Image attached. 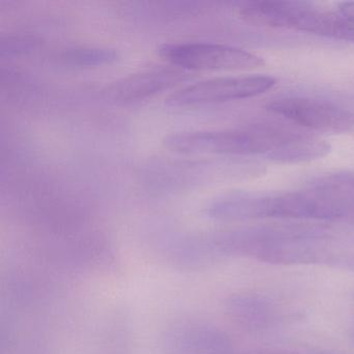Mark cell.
Returning <instances> with one entry per match:
<instances>
[{
	"label": "cell",
	"mask_w": 354,
	"mask_h": 354,
	"mask_svg": "<svg viewBox=\"0 0 354 354\" xmlns=\"http://www.w3.org/2000/svg\"><path fill=\"white\" fill-rule=\"evenodd\" d=\"M339 13L349 24L354 26V1H345L339 5Z\"/></svg>",
	"instance_id": "cell-13"
},
{
	"label": "cell",
	"mask_w": 354,
	"mask_h": 354,
	"mask_svg": "<svg viewBox=\"0 0 354 354\" xmlns=\"http://www.w3.org/2000/svg\"><path fill=\"white\" fill-rule=\"evenodd\" d=\"M206 215L219 221L264 218L339 221L353 218L354 198L339 187L329 185L269 196L227 194L213 201L207 207Z\"/></svg>",
	"instance_id": "cell-1"
},
{
	"label": "cell",
	"mask_w": 354,
	"mask_h": 354,
	"mask_svg": "<svg viewBox=\"0 0 354 354\" xmlns=\"http://www.w3.org/2000/svg\"><path fill=\"white\" fill-rule=\"evenodd\" d=\"M158 53L184 71H236L264 65V59L254 53L214 43H169L161 45Z\"/></svg>",
	"instance_id": "cell-4"
},
{
	"label": "cell",
	"mask_w": 354,
	"mask_h": 354,
	"mask_svg": "<svg viewBox=\"0 0 354 354\" xmlns=\"http://www.w3.org/2000/svg\"><path fill=\"white\" fill-rule=\"evenodd\" d=\"M167 345L176 354H235L230 337L215 327L183 324L169 331Z\"/></svg>",
	"instance_id": "cell-8"
},
{
	"label": "cell",
	"mask_w": 354,
	"mask_h": 354,
	"mask_svg": "<svg viewBox=\"0 0 354 354\" xmlns=\"http://www.w3.org/2000/svg\"><path fill=\"white\" fill-rule=\"evenodd\" d=\"M315 354H329V353H315Z\"/></svg>",
	"instance_id": "cell-16"
},
{
	"label": "cell",
	"mask_w": 354,
	"mask_h": 354,
	"mask_svg": "<svg viewBox=\"0 0 354 354\" xmlns=\"http://www.w3.org/2000/svg\"><path fill=\"white\" fill-rule=\"evenodd\" d=\"M349 339L350 341L352 342V344L354 345V323L353 325H352L351 327H350L349 329Z\"/></svg>",
	"instance_id": "cell-15"
},
{
	"label": "cell",
	"mask_w": 354,
	"mask_h": 354,
	"mask_svg": "<svg viewBox=\"0 0 354 354\" xmlns=\"http://www.w3.org/2000/svg\"><path fill=\"white\" fill-rule=\"evenodd\" d=\"M119 57V53L109 47L75 46L59 51L55 59L69 69H91L115 64Z\"/></svg>",
	"instance_id": "cell-10"
},
{
	"label": "cell",
	"mask_w": 354,
	"mask_h": 354,
	"mask_svg": "<svg viewBox=\"0 0 354 354\" xmlns=\"http://www.w3.org/2000/svg\"><path fill=\"white\" fill-rule=\"evenodd\" d=\"M285 129L252 125L233 129L174 132L165 136L163 145L184 155H231L262 156L271 161L279 150Z\"/></svg>",
	"instance_id": "cell-2"
},
{
	"label": "cell",
	"mask_w": 354,
	"mask_h": 354,
	"mask_svg": "<svg viewBox=\"0 0 354 354\" xmlns=\"http://www.w3.org/2000/svg\"><path fill=\"white\" fill-rule=\"evenodd\" d=\"M240 17L257 26L288 28L339 40H354V26L342 16L291 1H248L239 5Z\"/></svg>",
	"instance_id": "cell-3"
},
{
	"label": "cell",
	"mask_w": 354,
	"mask_h": 354,
	"mask_svg": "<svg viewBox=\"0 0 354 354\" xmlns=\"http://www.w3.org/2000/svg\"><path fill=\"white\" fill-rule=\"evenodd\" d=\"M277 84L271 76H225L196 82L182 88L167 99L173 107L214 104L252 98L264 94Z\"/></svg>",
	"instance_id": "cell-5"
},
{
	"label": "cell",
	"mask_w": 354,
	"mask_h": 354,
	"mask_svg": "<svg viewBox=\"0 0 354 354\" xmlns=\"http://www.w3.org/2000/svg\"><path fill=\"white\" fill-rule=\"evenodd\" d=\"M187 77L184 70L173 66L151 68L113 82L105 94L115 104H132L169 90Z\"/></svg>",
	"instance_id": "cell-7"
},
{
	"label": "cell",
	"mask_w": 354,
	"mask_h": 354,
	"mask_svg": "<svg viewBox=\"0 0 354 354\" xmlns=\"http://www.w3.org/2000/svg\"><path fill=\"white\" fill-rule=\"evenodd\" d=\"M267 109L297 125L317 131L343 133L350 131L354 126L351 113L317 99L287 97L269 103Z\"/></svg>",
	"instance_id": "cell-6"
},
{
	"label": "cell",
	"mask_w": 354,
	"mask_h": 354,
	"mask_svg": "<svg viewBox=\"0 0 354 354\" xmlns=\"http://www.w3.org/2000/svg\"><path fill=\"white\" fill-rule=\"evenodd\" d=\"M319 185L335 186V187H347L354 190V171H343L335 174L322 180Z\"/></svg>",
	"instance_id": "cell-12"
},
{
	"label": "cell",
	"mask_w": 354,
	"mask_h": 354,
	"mask_svg": "<svg viewBox=\"0 0 354 354\" xmlns=\"http://www.w3.org/2000/svg\"><path fill=\"white\" fill-rule=\"evenodd\" d=\"M225 310L236 325L250 333L267 330L277 321L274 304L254 292L234 294L227 300Z\"/></svg>",
	"instance_id": "cell-9"
},
{
	"label": "cell",
	"mask_w": 354,
	"mask_h": 354,
	"mask_svg": "<svg viewBox=\"0 0 354 354\" xmlns=\"http://www.w3.org/2000/svg\"><path fill=\"white\" fill-rule=\"evenodd\" d=\"M37 41L28 37H8L1 41V53L5 55H26L37 47Z\"/></svg>",
	"instance_id": "cell-11"
},
{
	"label": "cell",
	"mask_w": 354,
	"mask_h": 354,
	"mask_svg": "<svg viewBox=\"0 0 354 354\" xmlns=\"http://www.w3.org/2000/svg\"><path fill=\"white\" fill-rule=\"evenodd\" d=\"M241 354H300L298 352L289 351V350L277 349V348H254L246 350Z\"/></svg>",
	"instance_id": "cell-14"
}]
</instances>
